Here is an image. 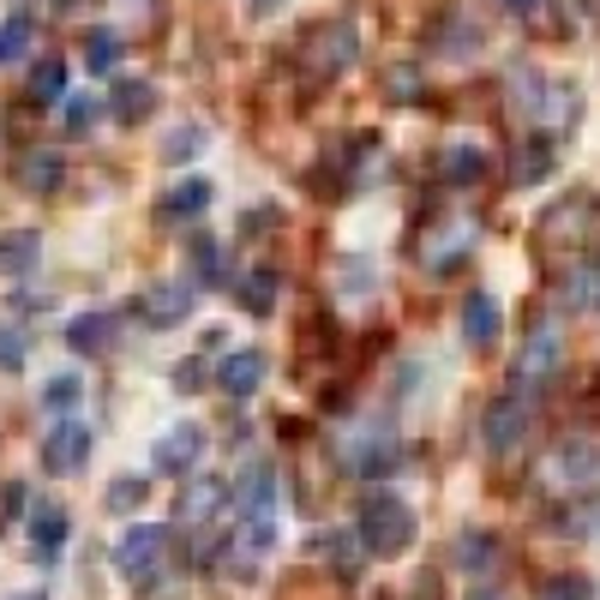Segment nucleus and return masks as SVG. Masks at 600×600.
I'll return each instance as SVG.
<instances>
[{
	"mask_svg": "<svg viewBox=\"0 0 600 600\" xmlns=\"http://www.w3.org/2000/svg\"><path fill=\"white\" fill-rule=\"evenodd\" d=\"M541 600H595V589H589V577H546L541 582Z\"/></svg>",
	"mask_w": 600,
	"mask_h": 600,
	"instance_id": "nucleus-33",
	"label": "nucleus"
},
{
	"mask_svg": "<svg viewBox=\"0 0 600 600\" xmlns=\"http://www.w3.org/2000/svg\"><path fill=\"white\" fill-rule=\"evenodd\" d=\"M252 7H259V12H271V7H283V0H252Z\"/></svg>",
	"mask_w": 600,
	"mask_h": 600,
	"instance_id": "nucleus-41",
	"label": "nucleus"
},
{
	"mask_svg": "<svg viewBox=\"0 0 600 600\" xmlns=\"http://www.w3.org/2000/svg\"><path fill=\"white\" fill-rule=\"evenodd\" d=\"M235 510L240 517H276V463H247L235 487Z\"/></svg>",
	"mask_w": 600,
	"mask_h": 600,
	"instance_id": "nucleus-12",
	"label": "nucleus"
},
{
	"mask_svg": "<svg viewBox=\"0 0 600 600\" xmlns=\"http://www.w3.org/2000/svg\"><path fill=\"white\" fill-rule=\"evenodd\" d=\"M36 43V24L24 19V12H12L7 24H0V67H12V60H24Z\"/></svg>",
	"mask_w": 600,
	"mask_h": 600,
	"instance_id": "nucleus-27",
	"label": "nucleus"
},
{
	"mask_svg": "<svg viewBox=\"0 0 600 600\" xmlns=\"http://www.w3.org/2000/svg\"><path fill=\"white\" fill-rule=\"evenodd\" d=\"M529 427H534V415H529V397H517V390H510V397H499L487 408V420H480V439H487V451H517L522 439H529Z\"/></svg>",
	"mask_w": 600,
	"mask_h": 600,
	"instance_id": "nucleus-7",
	"label": "nucleus"
},
{
	"mask_svg": "<svg viewBox=\"0 0 600 600\" xmlns=\"http://www.w3.org/2000/svg\"><path fill=\"white\" fill-rule=\"evenodd\" d=\"M169 558V529H157V522H138V529L121 534V553H114V565H121V577L133 582H150V570Z\"/></svg>",
	"mask_w": 600,
	"mask_h": 600,
	"instance_id": "nucleus-5",
	"label": "nucleus"
},
{
	"mask_svg": "<svg viewBox=\"0 0 600 600\" xmlns=\"http://www.w3.org/2000/svg\"><path fill=\"white\" fill-rule=\"evenodd\" d=\"M505 7H510V12H534L541 0H505Z\"/></svg>",
	"mask_w": 600,
	"mask_h": 600,
	"instance_id": "nucleus-40",
	"label": "nucleus"
},
{
	"mask_svg": "<svg viewBox=\"0 0 600 600\" xmlns=\"http://www.w3.org/2000/svg\"><path fill=\"white\" fill-rule=\"evenodd\" d=\"M24 505H31V493H24V480H7V487H0V522L24 517Z\"/></svg>",
	"mask_w": 600,
	"mask_h": 600,
	"instance_id": "nucleus-37",
	"label": "nucleus"
},
{
	"mask_svg": "<svg viewBox=\"0 0 600 600\" xmlns=\"http://www.w3.org/2000/svg\"><path fill=\"white\" fill-rule=\"evenodd\" d=\"M91 121H97V102L91 97H67V126L72 133H91Z\"/></svg>",
	"mask_w": 600,
	"mask_h": 600,
	"instance_id": "nucleus-38",
	"label": "nucleus"
},
{
	"mask_svg": "<svg viewBox=\"0 0 600 600\" xmlns=\"http://www.w3.org/2000/svg\"><path fill=\"white\" fill-rule=\"evenodd\" d=\"M541 480L553 493H595L600 487V444H582V439L558 444V451L546 456Z\"/></svg>",
	"mask_w": 600,
	"mask_h": 600,
	"instance_id": "nucleus-3",
	"label": "nucleus"
},
{
	"mask_svg": "<svg viewBox=\"0 0 600 600\" xmlns=\"http://www.w3.org/2000/svg\"><path fill=\"white\" fill-rule=\"evenodd\" d=\"M150 109H157V84H150V79H121V84H114V121H121V126L150 121Z\"/></svg>",
	"mask_w": 600,
	"mask_h": 600,
	"instance_id": "nucleus-20",
	"label": "nucleus"
},
{
	"mask_svg": "<svg viewBox=\"0 0 600 600\" xmlns=\"http://www.w3.org/2000/svg\"><path fill=\"white\" fill-rule=\"evenodd\" d=\"M354 534H361V546L373 558H397V553H408V541H415V510L403 499H390V493H373V499H361Z\"/></svg>",
	"mask_w": 600,
	"mask_h": 600,
	"instance_id": "nucleus-1",
	"label": "nucleus"
},
{
	"mask_svg": "<svg viewBox=\"0 0 600 600\" xmlns=\"http://www.w3.org/2000/svg\"><path fill=\"white\" fill-rule=\"evenodd\" d=\"M79 397H84L79 373H60V378H48V385H43V403L60 408V415H67V408H79Z\"/></svg>",
	"mask_w": 600,
	"mask_h": 600,
	"instance_id": "nucleus-32",
	"label": "nucleus"
},
{
	"mask_svg": "<svg viewBox=\"0 0 600 600\" xmlns=\"http://www.w3.org/2000/svg\"><path fill=\"white\" fill-rule=\"evenodd\" d=\"M199 145H204V133H199V126H181V133H174L169 145H162V157H169V162H186Z\"/></svg>",
	"mask_w": 600,
	"mask_h": 600,
	"instance_id": "nucleus-35",
	"label": "nucleus"
},
{
	"mask_svg": "<svg viewBox=\"0 0 600 600\" xmlns=\"http://www.w3.org/2000/svg\"><path fill=\"white\" fill-rule=\"evenodd\" d=\"M337 456H342L349 475L373 480V475H390V468L403 463V444H397V432H390V420H361V427L342 432Z\"/></svg>",
	"mask_w": 600,
	"mask_h": 600,
	"instance_id": "nucleus-2",
	"label": "nucleus"
},
{
	"mask_svg": "<svg viewBox=\"0 0 600 600\" xmlns=\"http://www.w3.org/2000/svg\"><path fill=\"white\" fill-rule=\"evenodd\" d=\"M558 361H565V330H558V318H541V325L529 330V342H522V354H517V385L553 378Z\"/></svg>",
	"mask_w": 600,
	"mask_h": 600,
	"instance_id": "nucleus-4",
	"label": "nucleus"
},
{
	"mask_svg": "<svg viewBox=\"0 0 600 600\" xmlns=\"http://www.w3.org/2000/svg\"><path fill=\"white\" fill-rule=\"evenodd\" d=\"M546 174H553V138H529V145L517 150V181L534 186V181H546Z\"/></svg>",
	"mask_w": 600,
	"mask_h": 600,
	"instance_id": "nucleus-28",
	"label": "nucleus"
},
{
	"mask_svg": "<svg viewBox=\"0 0 600 600\" xmlns=\"http://www.w3.org/2000/svg\"><path fill=\"white\" fill-rule=\"evenodd\" d=\"M342 271H349V276H342V295H373V288H378V276H373V264H342Z\"/></svg>",
	"mask_w": 600,
	"mask_h": 600,
	"instance_id": "nucleus-36",
	"label": "nucleus"
},
{
	"mask_svg": "<svg viewBox=\"0 0 600 600\" xmlns=\"http://www.w3.org/2000/svg\"><path fill=\"white\" fill-rule=\"evenodd\" d=\"M306 60H313L318 79H337L342 67L361 60V31H354V24H325V31L313 36V48H306Z\"/></svg>",
	"mask_w": 600,
	"mask_h": 600,
	"instance_id": "nucleus-8",
	"label": "nucleus"
},
{
	"mask_svg": "<svg viewBox=\"0 0 600 600\" xmlns=\"http://www.w3.org/2000/svg\"><path fill=\"white\" fill-rule=\"evenodd\" d=\"M60 91H67V60H43V67L31 72V97L36 102H55Z\"/></svg>",
	"mask_w": 600,
	"mask_h": 600,
	"instance_id": "nucleus-31",
	"label": "nucleus"
},
{
	"mask_svg": "<svg viewBox=\"0 0 600 600\" xmlns=\"http://www.w3.org/2000/svg\"><path fill=\"white\" fill-rule=\"evenodd\" d=\"M468 247H475V223H468V216H451V223H439L420 240V264H427V271H451Z\"/></svg>",
	"mask_w": 600,
	"mask_h": 600,
	"instance_id": "nucleus-9",
	"label": "nucleus"
},
{
	"mask_svg": "<svg viewBox=\"0 0 600 600\" xmlns=\"http://www.w3.org/2000/svg\"><path fill=\"white\" fill-rule=\"evenodd\" d=\"M475 600H499V595H475Z\"/></svg>",
	"mask_w": 600,
	"mask_h": 600,
	"instance_id": "nucleus-42",
	"label": "nucleus"
},
{
	"mask_svg": "<svg viewBox=\"0 0 600 600\" xmlns=\"http://www.w3.org/2000/svg\"><path fill=\"white\" fill-rule=\"evenodd\" d=\"M276 546V517H240V534H235V558L259 565L264 553Z\"/></svg>",
	"mask_w": 600,
	"mask_h": 600,
	"instance_id": "nucleus-24",
	"label": "nucleus"
},
{
	"mask_svg": "<svg viewBox=\"0 0 600 600\" xmlns=\"http://www.w3.org/2000/svg\"><path fill=\"white\" fill-rule=\"evenodd\" d=\"M109 505H114V510H138V505H145V480H138V475L114 480V487H109Z\"/></svg>",
	"mask_w": 600,
	"mask_h": 600,
	"instance_id": "nucleus-34",
	"label": "nucleus"
},
{
	"mask_svg": "<svg viewBox=\"0 0 600 600\" xmlns=\"http://www.w3.org/2000/svg\"><path fill=\"white\" fill-rule=\"evenodd\" d=\"M199 451H204V432L199 427H169L157 439V468H162V475H186V468L199 463Z\"/></svg>",
	"mask_w": 600,
	"mask_h": 600,
	"instance_id": "nucleus-16",
	"label": "nucleus"
},
{
	"mask_svg": "<svg viewBox=\"0 0 600 600\" xmlns=\"http://www.w3.org/2000/svg\"><path fill=\"white\" fill-rule=\"evenodd\" d=\"M60 174H67V162H60L55 150H31V157H19V186H31V193H55Z\"/></svg>",
	"mask_w": 600,
	"mask_h": 600,
	"instance_id": "nucleus-23",
	"label": "nucleus"
},
{
	"mask_svg": "<svg viewBox=\"0 0 600 600\" xmlns=\"http://www.w3.org/2000/svg\"><path fill=\"white\" fill-rule=\"evenodd\" d=\"M235 301L247 306L252 318L271 313V306H276V271H271V264H252V271H240V276H235Z\"/></svg>",
	"mask_w": 600,
	"mask_h": 600,
	"instance_id": "nucleus-19",
	"label": "nucleus"
},
{
	"mask_svg": "<svg viewBox=\"0 0 600 600\" xmlns=\"http://www.w3.org/2000/svg\"><path fill=\"white\" fill-rule=\"evenodd\" d=\"M463 337H468V349H493V342H499V301L468 295L463 301Z\"/></svg>",
	"mask_w": 600,
	"mask_h": 600,
	"instance_id": "nucleus-18",
	"label": "nucleus"
},
{
	"mask_svg": "<svg viewBox=\"0 0 600 600\" xmlns=\"http://www.w3.org/2000/svg\"><path fill=\"white\" fill-rule=\"evenodd\" d=\"M36 252H43V240H36L31 228H12V235H0V271H7V276L31 271Z\"/></svg>",
	"mask_w": 600,
	"mask_h": 600,
	"instance_id": "nucleus-25",
	"label": "nucleus"
},
{
	"mask_svg": "<svg viewBox=\"0 0 600 600\" xmlns=\"http://www.w3.org/2000/svg\"><path fill=\"white\" fill-rule=\"evenodd\" d=\"M439 169H444V181H451V186H475L480 174H487V157H480L475 145H451Z\"/></svg>",
	"mask_w": 600,
	"mask_h": 600,
	"instance_id": "nucleus-26",
	"label": "nucleus"
},
{
	"mask_svg": "<svg viewBox=\"0 0 600 600\" xmlns=\"http://www.w3.org/2000/svg\"><path fill=\"white\" fill-rule=\"evenodd\" d=\"M193 295H199L193 283H157V288H145V301H138V318L157 325V330H169V325H181V318H193Z\"/></svg>",
	"mask_w": 600,
	"mask_h": 600,
	"instance_id": "nucleus-10",
	"label": "nucleus"
},
{
	"mask_svg": "<svg viewBox=\"0 0 600 600\" xmlns=\"http://www.w3.org/2000/svg\"><path fill=\"white\" fill-rule=\"evenodd\" d=\"M456 565H463L468 577H487V570L499 565V541H493L487 529H468V534H456Z\"/></svg>",
	"mask_w": 600,
	"mask_h": 600,
	"instance_id": "nucleus-21",
	"label": "nucleus"
},
{
	"mask_svg": "<svg viewBox=\"0 0 600 600\" xmlns=\"http://www.w3.org/2000/svg\"><path fill=\"white\" fill-rule=\"evenodd\" d=\"M228 505H235V487L216 480V475H193V480H186V493H181V517L186 522H211L216 510H228Z\"/></svg>",
	"mask_w": 600,
	"mask_h": 600,
	"instance_id": "nucleus-13",
	"label": "nucleus"
},
{
	"mask_svg": "<svg viewBox=\"0 0 600 600\" xmlns=\"http://www.w3.org/2000/svg\"><path fill=\"white\" fill-rule=\"evenodd\" d=\"M259 385H264V354L259 349H235L216 366V390H228V397H252Z\"/></svg>",
	"mask_w": 600,
	"mask_h": 600,
	"instance_id": "nucleus-15",
	"label": "nucleus"
},
{
	"mask_svg": "<svg viewBox=\"0 0 600 600\" xmlns=\"http://www.w3.org/2000/svg\"><path fill=\"white\" fill-rule=\"evenodd\" d=\"M84 456H91V427L72 420V415H60L55 427H48V439H43V468L48 475H79Z\"/></svg>",
	"mask_w": 600,
	"mask_h": 600,
	"instance_id": "nucleus-6",
	"label": "nucleus"
},
{
	"mask_svg": "<svg viewBox=\"0 0 600 600\" xmlns=\"http://www.w3.org/2000/svg\"><path fill=\"white\" fill-rule=\"evenodd\" d=\"M114 330H121L114 313H79V318H67V349L72 354H109Z\"/></svg>",
	"mask_w": 600,
	"mask_h": 600,
	"instance_id": "nucleus-14",
	"label": "nucleus"
},
{
	"mask_svg": "<svg viewBox=\"0 0 600 600\" xmlns=\"http://www.w3.org/2000/svg\"><path fill=\"white\" fill-rule=\"evenodd\" d=\"M24 534H31V546H36V558H60V546H67V534H72V517L60 505H36V510H24Z\"/></svg>",
	"mask_w": 600,
	"mask_h": 600,
	"instance_id": "nucleus-11",
	"label": "nucleus"
},
{
	"mask_svg": "<svg viewBox=\"0 0 600 600\" xmlns=\"http://www.w3.org/2000/svg\"><path fill=\"white\" fill-rule=\"evenodd\" d=\"M415 91H420V84H415V72H408V67L390 72V97H415Z\"/></svg>",
	"mask_w": 600,
	"mask_h": 600,
	"instance_id": "nucleus-39",
	"label": "nucleus"
},
{
	"mask_svg": "<svg viewBox=\"0 0 600 600\" xmlns=\"http://www.w3.org/2000/svg\"><path fill=\"white\" fill-rule=\"evenodd\" d=\"M84 67H91V72H114V67H121V31H91V36H84Z\"/></svg>",
	"mask_w": 600,
	"mask_h": 600,
	"instance_id": "nucleus-29",
	"label": "nucleus"
},
{
	"mask_svg": "<svg viewBox=\"0 0 600 600\" xmlns=\"http://www.w3.org/2000/svg\"><path fill=\"white\" fill-rule=\"evenodd\" d=\"M211 199H216V186L204 181V174H193V181H181V186H169V193H162L157 216H162V223H186V216L211 211Z\"/></svg>",
	"mask_w": 600,
	"mask_h": 600,
	"instance_id": "nucleus-17",
	"label": "nucleus"
},
{
	"mask_svg": "<svg viewBox=\"0 0 600 600\" xmlns=\"http://www.w3.org/2000/svg\"><path fill=\"white\" fill-rule=\"evenodd\" d=\"M24 361H31V330L7 325V330H0V373H19Z\"/></svg>",
	"mask_w": 600,
	"mask_h": 600,
	"instance_id": "nucleus-30",
	"label": "nucleus"
},
{
	"mask_svg": "<svg viewBox=\"0 0 600 600\" xmlns=\"http://www.w3.org/2000/svg\"><path fill=\"white\" fill-rule=\"evenodd\" d=\"M186 259H193L199 283H235V271H228V247L211 235H193V247H186Z\"/></svg>",
	"mask_w": 600,
	"mask_h": 600,
	"instance_id": "nucleus-22",
	"label": "nucleus"
}]
</instances>
